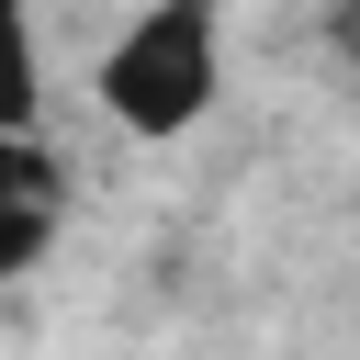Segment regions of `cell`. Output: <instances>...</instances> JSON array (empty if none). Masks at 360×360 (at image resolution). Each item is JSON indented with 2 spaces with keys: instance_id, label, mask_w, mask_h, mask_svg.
I'll return each mask as SVG.
<instances>
[{
  "instance_id": "7a4b0ae2",
  "label": "cell",
  "mask_w": 360,
  "mask_h": 360,
  "mask_svg": "<svg viewBox=\"0 0 360 360\" xmlns=\"http://www.w3.org/2000/svg\"><path fill=\"white\" fill-rule=\"evenodd\" d=\"M56 225H68V169H56V146H45L34 124H0V281L34 270V259L56 248Z\"/></svg>"
},
{
  "instance_id": "3957f363",
  "label": "cell",
  "mask_w": 360,
  "mask_h": 360,
  "mask_svg": "<svg viewBox=\"0 0 360 360\" xmlns=\"http://www.w3.org/2000/svg\"><path fill=\"white\" fill-rule=\"evenodd\" d=\"M45 112V56H34V11L0 0V124H34Z\"/></svg>"
},
{
  "instance_id": "277c9868",
  "label": "cell",
  "mask_w": 360,
  "mask_h": 360,
  "mask_svg": "<svg viewBox=\"0 0 360 360\" xmlns=\"http://www.w3.org/2000/svg\"><path fill=\"white\" fill-rule=\"evenodd\" d=\"M326 45H338V56L360 68V0H326Z\"/></svg>"
},
{
  "instance_id": "6da1fadb",
  "label": "cell",
  "mask_w": 360,
  "mask_h": 360,
  "mask_svg": "<svg viewBox=\"0 0 360 360\" xmlns=\"http://www.w3.org/2000/svg\"><path fill=\"white\" fill-rule=\"evenodd\" d=\"M90 90H101V112L124 135H191L214 112V90H225V11L214 0H146L101 45Z\"/></svg>"
}]
</instances>
